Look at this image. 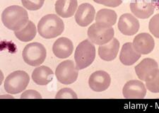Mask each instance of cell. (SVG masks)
<instances>
[{
    "mask_svg": "<svg viewBox=\"0 0 159 113\" xmlns=\"http://www.w3.org/2000/svg\"><path fill=\"white\" fill-rule=\"evenodd\" d=\"M2 20L5 27L16 31L29 22V14L24 7L13 5L5 9L2 14Z\"/></svg>",
    "mask_w": 159,
    "mask_h": 113,
    "instance_id": "1",
    "label": "cell"
},
{
    "mask_svg": "<svg viewBox=\"0 0 159 113\" xmlns=\"http://www.w3.org/2000/svg\"><path fill=\"white\" fill-rule=\"evenodd\" d=\"M65 30V24L55 14H48L40 20L38 31L41 37L51 39L60 35Z\"/></svg>",
    "mask_w": 159,
    "mask_h": 113,
    "instance_id": "2",
    "label": "cell"
},
{
    "mask_svg": "<svg viewBox=\"0 0 159 113\" xmlns=\"http://www.w3.org/2000/svg\"><path fill=\"white\" fill-rule=\"evenodd\" d=\"M96 47L91 41L85 40L78 45L74 53L76 66L79 70L88 67L96 58Z\"/></svg>",
    "mask_w": 159,
    "mask_h": 113,
    "instance_id": "3",
    "label": "cell"
},
{
    "mask_svg": "<svg viewBox=\"0 0 159 113\" xmlns=\"http://www.w3.org/2000/svg\"><path fill=\"white\" fill-rule=\"evenodd\" d=\"M29 82V75L25 71H15L5 79L4 89L10 94H18L27 88Z\"/></svg>",
    "mask_w": 159,
    "mask_h": 113,
    "instance_id": "4",
    "label": "cell"
},
{
    "mask_svg": "<svg viewBox=\"0 0 159 113\" xmlns=\"http://www.w3.org/2000/svg\"><path fill=\"white\" fill-rule=\"evenodd\" d=\"M22 56L27 65L37 66L45 61L47 56V51L44 45L41 43H29L23 50Z\"/></svg>",
    "mask_w": 159,
    "mask_h": 113,
    "instance_id": "5",
    "label": "cell"
},
{
    "mask_svg": "<svg viewBox=\"0 0 159 113\" xmlns=\"http://www.w3.org/2000/svg\"><path fill=\"white\" fill-rule=\"evenodd\" d=\"M55 75L61 84L70 85L77 80L79 69L74 65L72 60H65L57 66L55 70Z\"/></svg>",
    "mask_w": 159,
    "mask_h": 113,
    "instance_id": "6",
    "label": "cell"
},
{
    "mask_svg": "<svg viewBox=\"0 0 159 113\" xmlns=\"http://www.w3.org/2000/svg\"><path fill=\"white\" fill-rule=\"evenodd\" d=\"M88 37L94 44L102 45L108 43L114 38V28H101L96 24H92L88 29Z\"/></svg>",
    "mask_w": 159,
    "mask_h": 113,
    "instance_id": "7",
    "label": "cell"
},
{
    "mask_svg": "<svg viewBox=\"0 0 159 113\" xmlns=\"http://www.w3.org/2000/svg\"><path fill=\"white\" fill-rule=\"evenodd\" d=\"M134 69L138 78L145 82L156 76L159 71L158 63L151 58L143 59Z\"/></svg>",
    "mask_w": 159,
    "mask_h": 113,
    "instance_id": "8",
    "label": "cell"
},
{
    "mask_svg": "<svg viewBox=\"0 0 159 113\" xmlns=\"http://www.w3.org/2000/svg\"><path fill=\"white\" fill-rule=\"evenodd\" d=\"M111 84V78L105 71H97L91 74L89 79V85L92 91L102 92L106 91Z\"/></svg>",
    "mask_w": 159,
    "mask_h": 113,
    "instance_id": "9",
    "label": "cell"
},
{
    "mask_svg": "<svg viewBox=\"0 0 159 113\" xmlns=\"http://www.w3.org/2000/svg\"><path fill=\"white\" fill-rule=\"evenodd\" d=\"M122 93L127 99H142L147 95V88L142 81L131 80L123 87Z\"/></svg>",
    "mask_w": 159,
    "mask_h": 113,
    "instance_id": "10",
    "label": "cell"
},
{
    "mask_svg": "<svg viewBox=\"0 0 159 113\" xmlns=\"http://www.w3.org/2000/svg\"><path fill=\"white\" fill-rule=\"evenodd\" d=\"M118 29L123 35L132 36L139 30V22L137 18L131 14H124L120 17Z\"/></svg>",
    "mask_w": 159,
    "mask_h": 113,
    "instance_id": "11",
    "label": "cell"
},
{
    "mask_svg": "<svg viewBox=\"0 0 159 113\" xmlns=\"http://www.w3.org/2000/svg\"><path fill=\"white\" fill-rule=\"evenodd\" d=\"M154 8L151 0H132L130 3L131 11L142 19H147L152 16Z\"/></svg>",
    "mask_w": 159,
    "mask_h": 113,
    "instance_id": "12",
    "label": "cell"
},
{
    "mask_svg": "<svg viewBox=\"0 0 159 113\" xmlns=\"http://www.w3.org/2000/svg\"><path fill=\"white\" fill-rule=\"evenodd\" d=\"M132 44L135 50L141 55H148L154 49L155 41L150 34L142 33L134 38Z\"/></svg>",
    "mask_w": 159,
    "mask_h": 113,
    "instance_id": "13",
    "label": "cell"
},
{
    "mask_svg": "<svg viewBox=\"0 0 159 113\" xmlns=\"http://www.w3.org/2000/svg\"><path fill=\"white\" fill-rule=\"evenodd\" d=\"M95 15L96 11L93 5L89 3L81 4L75 15L76 24L81 27H86L93 21Z\"/></svg>",
    "mask_w": 159,
    "mask_h": 113,
    "instance_id": "14",
    "label": "cell"
},
{
    "mask_svg": "<svg viewBox=\"0 0 159 113\" xmlns=\"http://www.w3.org/2000/svg\"><path fill=\"white\" fill-rule=\"evenodd\" d=\"M54 55L60 59H66L74 51L73 43L67 38H60L54 43L52 46Z\"/></svg>",
    "mask_w": 159,
    "mask_h": 113,
    "instance_id": "15",
    "label": "cell"
},
{
    "mask_svg": "<svg viewBox=\"0 0 159 113\" xmlns=\"http://www.w3.org/2000/svg\"><path fill=\"white\" fill-rule=\"evenodd\" d=\"M120 50V42L117 38H113L108 44L100 45L98 55L101 60L106 61L114 60Z\"/></svg>",
    "mask_w": 159,
    "mask_h": 113,
    "instance_id": "16",
    "label": "cell"
},
{
    "mask_svg": "<svg viewBox=\"0 0 159 113\" xmlns=\"http://www.w3.org/2000/svg\"><path fill=\"white\" fill-rule=\"evenodd\" d=\"M141 56L142 55L135 50L132 43H126L122 45L120 54V60L124 65L131 66L137 62Z\"/></svg>",
    "mask_w": 159,
    "mask_h": 113,
    "instance_id": "17",
    "label": "cell"
},
{
    "mask_svg": "<svg viewBox=\"0 0 159 113\" xmlns=\"http://www.w3.org/2000/svg\"><path fill=\"white\" fill-rule=\"evenodd\" d=\"M117 14L113 10L102 9L97 12L96 24L101 28H110L117 21Z\"/></svg>",
    "mask_w": 159,
    "mask_h": 113,
    "instance_id": "18",
    "label": "cell"
},
{
    "mask_svg": "<svg viewBox=\"0 0 159 113\" xmlns=\"http://www.w3.org/2000/svg\"><path fill=\"white\" fill-rule=\"evenodd\" d=\"M78 6L77 0H57L55 3V11L63 18H70L75 13Z\"/></svg>",
    "mask_w": 159,
    "mask_h": 113,
    "instance_id": "19",
    "label": "cell"
},
{
    "mask_svg": "<svg viewBox=\"0 0 159 113\" xmlns=\"http://www.w3.org/2000/svg\"><path fill=\"white\" fill-rule=\"evenodd\" d=\"M54 73L52 69L46 66H40L35 68L33 71V81L40 86H46L52 81Z\"/></svg>",
    "mask_w": 159,
    "mask_h": 113,
    "instance_id": "20",
    "label": "cell"
},
{
    "mask_svg": "<svg viewBox=\"0 0 159 113\" xmlns=\"http://www.w3.org/2000/svg\"><path fill=\"white\" fill-rule=\"evenodd\" d=\"M36 27L31 20H29L28 24L20 30L14 31V34L18 40L25 43L33 40L36 35Z\"/></svg>",
    "mask_w": 159,
    "mask_h": 113,
    "instance_id": "21",
    "label": "cell"
},
{
    "mask_svg": "<svg viewBox=\"0 0 159 113\" xmlns=\"http://www.w3.org/2000/svg\"><path fill=\"white\" fill-rule=\"evenodd\" d=\"M22 4L30 11H36L42 8L45 0H21Z\"/></svg>",
    "mask_w": 159,
    "mask_h": 113,
    "instance_id": "22",
    "label": "cell"
},
{
    "mask_svg": "<svg viewBox=\"0 0 159 113\" xmlns=\"http://www.w3.org/2000/svg\"><path fill=\"white\" fill-rule=\"evenodd\" d=\"M146 86L151 93H159V71L156 76L150 80L146 81Z\"/></svg>",
    "mask_w": 159,
    "mask_h": 113,
    "instance_id": "23",
    "label": "cell"
},
{
    "mask_svg": "<svg viewBox=\"0 0 159 113\" xmlns=\"http://www.w3.org/2000/svg\"><path fill=\"white\" fill-rule=\"evenodd\" d=\"M56 99H64V98H72L77 99V95L76 94L72 89L69 88H64L59 91L55 96Z\"/></svg>",
    "mask_w": 159,
    "mask_h": 113,
    "instance_id": "24",
    "label": "cell"
},
{
    "mask_svg": "<svg viewBox=\"0 0 159 113\" xmlns=\"http://www.w3.org/2000/svg\"><path fill=\"white\" fill-rule=\"evenodd\" d=\"M148 28L156 38H159V14H156L150 20Z\"/></svg>",
    "mask_w": 159,
    "mask_h": 113,
    "instance_id": "25",
    "label": "cell"
},
{
    "mask_svg": "<svg viewBox=\"0 0 159 113\" xmlns=\"http://www.w3.org/2000/svg\"><path fill=\"white\" fill-rule=\"evenodd\" d=\"M123 0H93L97 4H102L108 7H117L122 3Z\"/></svg>",
    "mask_w": 159,
    "mask_h": 113,
    "instance_id": "26",
    "label": "cell"
},
{
    "mask_svg": "<svg viewBox=\"0 0 159 113\" xmlns=\"http://www.w3.org/2000/svg\"><path fill=\"white\" fill-rule=\"evenodd\" d=\"M20 97L21 99H41L42 98V96H41V95L36 91H34V90H28V91H25V92H24Z\"/></svg>",
    "mask_w": 159,
    "mask_h": 113,
    "instance_id": "27",
    "label": "cell"
},
{
    "mask_svg": "<svg viewBox=\"0 0 159 113\" xmlns=\"http://www.w3.org/2000/svg\"><path fill=\"white\" fill-rule=\"evenodd\" d=\"M151 2L155 8L157 9H159V0H151Z\"/></svg>",
    "mask_w": 159,
    "mask_h": 113,
    "instance_id": "28",
    "label": "cell"
}]
</instances>
